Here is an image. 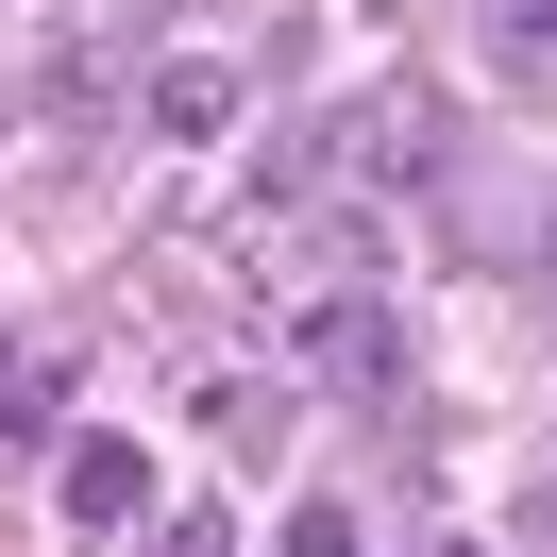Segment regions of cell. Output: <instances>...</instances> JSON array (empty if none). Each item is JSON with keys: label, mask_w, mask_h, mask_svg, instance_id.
Returning <instances> with one entry per match:
<instances>
[{"label": "cell", "mask_w": 557, "mask_h": 557, "mask_svg": "<svg viewBox=\"0 0 557 557\" xmlns=\"http://www.w3.org/2000/svg\"><path fill=\"white\" fill-rule=\"evenodd\" d=\"M490 85L507 102H557V0H490Z\"/></svg>", "instance_id": "6da1fadb"}, {"label": "cell", "mask_w": 557, "mask_h": 557, "mask_svg": "<svg viewBox=\"0 0 557 557\" xmlns=\"http://www.w3.org/2000/svg\"><path fill=\"white\" fill-rule=\"evenodd\" d=\"M69 507H85V523H136V507H152V456H136V440H85V456H69Z\"/></svg>", "instance_id": "7a4b0ae2"}, {"label": "cell", "mask_w": 557, "mask_h": 557, "mask_svg": "<svg viewBox=\"0 0 557 557\" xmlns=\"http://www.w3.org/2000/svg\"><path fill=\"white\" fill-rule=\"evenodd\" d=\"M220 456H237V473H271V456H287V388H220Z\"/></svg>", "instance_id": "3957f363"}, {"label": "cell", "mask_w": 557, "mask_h": 557, "mask_svg": "<svg viewBox=\"0 0 557 557\" xmlns=\"http://www.w3.org/2000/svg\"><path fill=\"white\" fill-rule=\"evenodd\" d=\"M152 119H170V136H220V119H237V69H152Z\"/></svg>", "instance_id": "277c9868"}, {"label": "cell", "mask_w": 557, "mask_h": 557, "mask_svg": "<svg viewBox=\"0 0 557 557\" xmlns=\"http://www.w3.org/2000/svg\"><path fill=\"white\" fill-rule=\"evenodd\" d=\"M321 372H355V388H388V305H321Z\"/></svg>", "instance_id": "5b68a950"}, {"label": "cell", "mask_w": 557, "mask_h": 557, "mask_svg": "<svg viewBox=\"0 0 557 557\" xmlns=\"http://www.w3.org/2000/svg\"><path fill=\"white\" fill-rule=\"evenodd\" d=\"M287 557H355V507H287Z\"/></svg>", "instance_id": "8992f818"}]
</instances>
